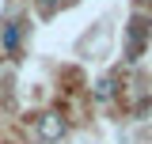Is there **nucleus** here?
Listing matches in <instances>:
<instances>
[{
	"label": "nucleus",
	"instance_id": "f257e3e1",
	"mask_svg": "<svg viewBox=\"0 0 152 144\" xmlns=\"http://www.w3.org/2000/svg\"><path fill=\"white\" fill-rule=\"evenodd\" d=\"M65 118L57 114V110H46V114H38V140L42 144H57L61 137H65Z\"/></svg>",
	"mask_w": 152,
	"mask_h": 144
},
{
	"label": "nucleus",
	"instance_id": "f03ea898",
	"mask_svg": "<svg viewBox=\"0 0 152 144\" xmlns=\"http://www.w3.org/2000/svg\"><path fill=\"white\" fill-rule=\"evenodd\" d=\"M145 38H148V19H145V15H133V19H129V46H126V61H137V57H141Z\"/></svg>",
	"mask_w": 152,
	"mask_h": 144
},
{
	"label": "nucleus",
	"instance_id": "39448f33",
	"mask_svg": "<svg viewBox=\"0 0 152 144\" xmlns=\"http://www.w3.org/2000/svg\"><path fill=\"white\" fill-rule=\"evenodd\" d=\"M65 0H38V8H42V15H53L57 8H61Z\"/></svg>",
	"mask_w": 152,
	"mask_h": 144
},
{
	"label": "nucleus",
	"instance_id": "7ed1b4c3",
	"mask_svg": "<svg viewBox=\"0 0 152 144\" xmlns=\"http://www.w3.org/2000/svg\"><path fill=\"white\" fill-rule=\"evenodd\" d=\"M19 34H23V23H8V27H4V38H0V42H4L8 53H15V49H19Z\"/></svg>",
	"mask_w": 152,
	"mask_h": 144
},
{
	"label": "nucleus",
	"instance_id": "20e7f679",
	"mask_svg": "<svg viewBox=\"0 0 152 144\" xmlns=\"http://www.w3.org/2000/svg\"><path fill=\"white\" fill-rule=\"evenodd\" d=\"M114 87H118L114 76H103V80L95 84V103H110V99H114Z\"/></svg>",
	"mask_w": 152,
	"mask_h": 144
}]
</instances>
